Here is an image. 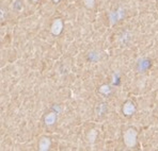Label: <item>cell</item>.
Wrapping results in <instances>:
<instances>
[{
	"instance_id": "1",
	"label": "cell",
	"mask_w": 158,
	"mask_h": 151,
	"mask_svg": "<svg viewBox=\"0 0 158 151\" xmlns=\"http://www.w3.org/2000/svg\"><path fill=\"white\" fill-rule=\"evenodd\" d=\"M136 139H137V132L134 129H128L126 130L124 133V143L127 147L132 148L135 147L136 145Z\"/></svg>"
},
{
	"instance_id": "2",
	"label": "cell",
	"mask_w": 158,
	"mask_h": 151,
	"mask_svg": "<svg viewBox=\"0 0 158 151\" xmlns=\"http://www.w3.org/2000/svg\"><path fill=\"white\" fill-rule=\"evenodd\" d=\"M63 29V23L61 19H57L53 21V26H51V33L53 35H59Z\"/></svg>"
},
{
	"instance_id": "3",
	"label": "cell",
	"mask_w": 158,
	"mask_h": 151,
	"mask_svg": "<svg viewBox=\"0 0 158 151\" xmlns=\"http://www.w3.org/2000/svg\"><path fill=\"white\" fill-rule=\"evenodd\" d=\"M124 15V12H123L122 9H119L116 12H111L110 15H109V18L111 20V25H113L114 23H116L119 19H121Z\"/></svg>"
},
{
	"instance_id": "4",
	"label": "cell",
	"mask_w": 158,
	"mask_h": 151,
	"mask_svg": "<svg viewBox=\"0 0 158 151\" xmlns=\"http://www.w3.org/2000/svg\"><path fill=\"white\" fill-rule=\"evenodd\" d=\"M134 112H135V105H134L132 102L128 101L123 105V113H124L126 116H130Z\"/></svg>"
},
{
	"instance_id": "5",
	"label": "cell",
	"mask_w": 158,
	"mask_h": 151,
	"mask_svg": "<svg viewBox=\"0 0 158 151\" xmlns=\"http://www.w3.org/2000/svg\"><path fill=\"white\" fill-rule=\"evenodd\" d=\"M50 147V141L49 138H46V137H43L41 141H40V144H39V149L41 151H45V150H48Z\"/></svg>"
},
{
	"instance_id": "6",
	"label": "cell",
	"mask_w": 158,
	"mask_h": 151,
	"mask_svg": "<svg viewBox=\"0 0 158 151\" xmlns=\"http://www.w3.org/2000/svg\"><path fill=\"white\" fill-rule=\"evenodd\" d=\"M56 114L55 113H50V114H48L45 117V124L46 125H53V124L56 122Z\"/></svg>"
},
{
	"instance_id": "7",
	"label": "cell",
	"mask_w": 158,
	"mask_h": 151,
	"mask_svg": "<svg viewBox=\"0 0 158 151\" xmlns=\"http://www.w3.org/2000/svg\"><path fill=\"white\" fill-rule=\"evenodd\" d=\"M95 138H96V131L95 130H92L89 134V141L91 143V144H93L94 141H95Z\"/></svg>"
},
{
	"instance_id": "8",
	"label": "cell",
	"mask_w": 158,
	"mask_h": 151,
	"mask_svg": "<svg viewBox=\"0 0 158 151\" xmlns=\"http://www.w3.org/2000/svg\"><path fill=\"white\" fill-rule=\"evenodd\" d=\"M99 92L103 93V94H105V95H107V94L110 93V89H109L108 85H103L102 87L99 89Z\"/></svg>"
},
{
	"instance_id": "9",
	"label": "cell",
	"mask_w": 158,
	"mask_h": 151,
	"mask_svg": "<svg viewBox=\"0 0 158 151\" xmlns=\"http://www.w3.org/2000/svg\"><path fill=\"white\" fill-rule=\"evenodd\" d=\"M85 3H86L87 8L92 9V8L94 7V0H85Z\"/></svg>"
},
{
	"instance_id": "10",
	"label": "cell",
	"mask_w": 158,
	"mask_h": 151,
	"mask_svg": "<svg viewBox=\"0 0 158 151\" xmlns=\"http://www.w3.org/2000/svg\"><path fill=\"white\" fill-rule=\"evenodd\" d=\"M53 1H55V2H58V1H59V0H53Z\"/></svg>"
},
{
	"instance_id": "11",
	"label": "cell",
	"mask_w": 158,
	"mask_h": 151,
	"mask_svg": "<svg viewBox=\"0 0 158 151\" xmlns=\"http://www.w3.org/2000/svg\"><path fill=\"white\" fill-rule=\"evenodd\" d=\"M33 1H37V0H33Z\"/></svg>"
}]
</instances>
